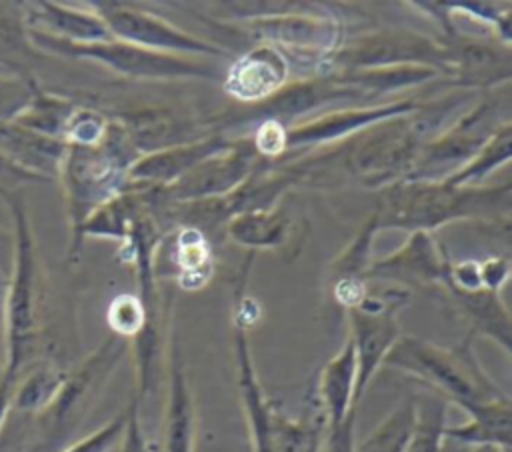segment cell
<instances>
[{
  "instance_id": "obj_1",
  "label": "cell",
  "mask_w": 512,
  "mask_h": 452,
  "mask_svg": "<svg viewBox=\"0 0 512 452\" xmlns=\"http://www.w3.org/2000/svg\"><path fill=\"white\" fill-rule=\"evenodd\" d=\"M378 198V228L408 232H434L456 220H480L510 228L512 186L480 184L450 186L442 180H398L384 188Z\"/></svg>"
},
{
  "instance_id": "obj_2",
  "label": "cell",
  "mask_w": 512,
  "mask_h": 452,
  "mask_svg": "<svg viewBox=\"0 0 512 452\" xmlns=\"http://www.w3.org/2000/svg\"><path fill=\"white\" fill-rule=\"evenodd\" d=\"M232 350L252 452H320L326 422L316 398L300 418H290L268 398L254 368L246 318L238 310L232 320Z\"/></svg>"
},
{
  "instance_id": "obj_3",
  "label": "cell",
  "mask_w": 512,
  "mask_h": 452,
  "mask_svg": "<svg viewBox=\"0 0 512 452\" xmlns=\"http://www.w3.org/2000/svg\"><path fill=\"white\" fill-rule=\"evenodd\" d=\"M382 366L414 378L430 388L432 394L458 408L508 396L482 368L468 334L450 348L402 334Z\"/></svg>"
},
{
  "instance_id": "obj_4",
  "label": "cell",
  "mask_w": 512,
  "mask_h": 452,
  "mask_svg": "<svg viewBox=\"0 0 512 452\" xmlns=\"http://www.w3.org/2000/svg\"><path fill=\"white\" fill-rule=\"evenodd\" d=\"M138 158L130 132L112 120L100 142L66 144L56 178L64 190L72 232L96 208L130 190L128 172Z\"/></svg>"
},
{
  "instance_id": "obj_5",
  "label": "cell",
  "mask_w": 512,
  "mask_h": 452,
  "mask_svg": "<svg viewBox=\"0 0 512 452\" xmlns=\"http://www.w3.org/2000/svg\"><path fill=\"white\" fill-rule=\"evenodd\" d=\"M128 340L110 334L78 366L68 368L52 402L34 414L38 452H60L98 402L106 382L128 350Z\"/></svg>"
},
{
  "instance_id": "obj_6",
  "label": "cell",
  "mask_w": 512,
  "mask_h": 452,
  "mask_svg": "<svg viewBox=\"0 0 512 452\" xmlns=\"http://www.w3.org/2000/svg\"><path fill=\"white\" fill-rule=\"evenodd\" d=\"M26 40L32 50L50 52L66 58L98 62L116 74L140 80H176V78H216V64L198 56H180L146 50L142 46L108 38L98 42H70L32 28H26Z\"/></svg>"
},
{
  "instance_id": "obj_7",
  "label": "cell",
  "mask_w": 512,
  "mask_h": 452,
  "mask_svg": "<svg viewBox=\"0 0 512 452\" xmlns=\"http://www.w3.org/2000/svg\"><path fill=\"white\" fill-rule=\"evenodd\" d=\"M322 66V74H342L390 66H430L450 74V54L442 38H430L414 30L382 28L342 42Z\"/></svg>"
},
{
  "instance_id": "obj_8",
  "label": "cell",
  "mask_w": 512,
  "mask_h": 452,
  "mask_svg": "<svg viewBox=\"0 0 512 452\" xmlns=\"http://www.w3.org/2000/svg\"><path fill=\"white\" fill-rule=\"evenodd\" d=\"M508 120L504 100L486 96L472 102L420 150L406 180H444L468 162Z\"/></svg>"
},
{
  "instance_id": "obj_9",
  "label": "cell",
  "mask_w": 512,
  "mask_h": 452,
  "mask_svg": "<svg viewBox=\"0 0 512 452\" xmlns=\"http://www.w3.org/2000/svg\"><path fill=\"white\" fill-rule=\"evenodd\" d=\"M410 290L388 288L382 294H364L354 306L346 308L348 338L356 354V390L354 404L358 406L366 388L396 340L402 336L398 312L406 306Z\"/></svg>"
},
{
  "instance_id": "obj_10",
  "label": "cell",
  "mask_w": 512,
  "mask_h": 452,
  "mask_svg": "<svg viewBox=\"0 0 512 452\" xmlns=\"http://www.w3.org/2000/svg\"><path fill=\"white\" fill-rule=\"evenodd\" d=\"M92 10L102 18L112 38L142 46L146 50L180 56H224L226 48L198 38L166 18L124 2H92Z\"/></svg>"
},
{
  "instance_id": "obj_11",
  "label": "cell",
  "mask_w": 512,
  "mask_h": 452,
  "mask_svg": "<svg viewBox=\"0 0 512 452\" xmlns=\"http://www.w3.org/2000/svg\"><path fill=\"white\" fill-rule=\"evenodd\" d=\"M264 162L268 160L256 152L250 138L232 140L224 152L200 162L172 184L152 192L156 196L170 198L174 204L218 198L238 188Z\"/></svg>"
},
{
  "instance_id": "obj_12",
  "label": "cell",
  "mask_w": 512,
  "mask_h": 452,
  "mask_svg": "<svg viewBox=\"0 0 512 452\" xmlns=\"http://www.w3.org/2000/svg\"><path fill=\"white\" fill-rule=\"evenodd\" d=\"M252 34L260 36L262 44L318 58L320 64L338 50L344 42L342 24L332 16L304 14V12H282L256 16L242 22Z\"/></svg>"
},
{
  "instance_id": "obj_13",
  "label": "cell",
  "mask_w": 512,
  "mask_h": 452,
  "mask_svg": "<svg viewBox=\"0 0 512 452\" xmlns=\"http://www.w3.org/2000/svg\"><path fill=\"white\" fill-rule=\"evenodd\" d=\"M420 106L418 100H394L386 104L338 108L320 116H314L306 122L288 126L286 130V150L294 148H314L326 146L332 142H342L378 122L406 116Z\"/></svg>"
},
{
  "instance_id": "obj_14",
  "label": "cell",
  "mask_w": 512,
  "mask_h": 452,
  "mask_svg": "<svg viewBox=\"0 0 512 452\" xmlns=\"http://www.w3.org/2000/svg\"><path fill=\"white\" fill-rule=\"evenodd\" d=\"M450 262L446 248L432 232H410L398 250L370 264L366 280H394L402 286L440 288Z\"/></svg>"
},
{
  "instance_id": "obj_15",
  "label": "cell",
  "mask_w": 512,
  "mask_h": 452,
  "mask_svg": "<svg viewBox=\"0 0 512 452\" xmlns=\"http://www.w3.org/2000/svg\"><path fill=\"white\" fill-rule=\"evenodd\" d=\"M442 40L450 54V74H456L464 88L508 86L512 70L510 44L458 30L448 32Z\"/></svg>"
},
{
  "instance_id": "obj_16",
  "label": "cell",
  "mask_w": 512,
  "mask_h": 452,
  "mask_svg": "<svg viewBox=\"0 0 512 452\" xmlns=\"http://www.w3.org/2000/svg\"><path fill=\"white\" fill-rule=\"evenodd\" d=\"M288 76L290 64L284 52L260 44L230 64L222 84L230 98L254 106L274 96L288 82Z\"/></svg>"
},
{
  "instance_id": "obj_17",
  "label": "cell",
  "mask_w": 512,
  "mask_h": 452,
  "mask_svg": "<svg viewBox=\"0 0 512 452\" xmlns=\"http://www.w3.org/2000/svg\"><path fill=\"white\" fill-rule=\"evenodd\" d=\"M230 144L232 140L224 138L222 134H212L208 138H200L194 142L144 152L128 172L130 188H164L180 176H184L186 172H190L192 168H196L200 162L224 152Z\"/></svg>"
},
{
  "instance_id": "obj_18",
  "label": "cell",
  "mask_w": 512,
  "mask_h": 452,
  "mask_svg": "<svg viewBox=\"0 0 512 452\" xmlns=\"http://www.w3.org/2000/svg\"><path fill=\"white\" fill-rule=\"evenodd\" d=\"M364 94L340 84L330 74L286 82L274 96L260 102L252 118L258 114L262 120H276L288 128V120L302 118L330 102H344V100H362Z\"/></svg>"
},
{
  "instance_id": "obj_19",
  "label": "cell",
  "mask_w": 512,
  "mask_h": 452,
  "mask_svg": "<svg viewBox=\"0 0 512 452\" xmlns=\"http://www.w3.org/2000/svg\"><path fill=\"white\" fill-rule=\"evenodd\" d=\"M166 366L168 386L162 420V452H196V400L176 344H170Z\"/></svg>"
},
{
  "instance_id": "obj_20",
  "label": "cell",
  "mask_w": 512,
  "mask_h": 452,
  "mask_svg": "<svg viewBox=\"0 0 512 452\" xmlns=\"http://www.w3.org/2000/svg\"><path fill=\"white\" fill-rule=\"evenodd\" d=\"M448 298V306L468 326V336H484L498 344L504 354H510L512 344V322L510 312L500 298V292L486 288L480 290H456L442 288Z\"/></svg>"
},
{
  "instance_id": "obj_21",
  "label": "cell",
  "mask_w": 512,
  "mask_h": 452,
  "mask_svg": "<svg viewBox=\"0 0 512 452\" xmlns=\"http://www.w3.org/2000/svg\"><path fill=\"white\" fill-rule=\"evenodd\" d=\"M356 390V354L350 338L344 340L338 354H334L320 370L316 382V404L324 416L326 428L342 424L352 412Z\"/></svg>"
},
{
  "instance_id": "obj_22",
  "label": "cell",
  "mask_w": 512,
  "mask_h": 452,
  "mask_svg": "<svg viewBox=\"0 0 512 452\" xmlns=\"http://www.w3.org/2000/svg\"><path fill=\"white\" fill-rule=\"evenodd\" d=\"M66 142L32 132L12 120L0 122V154L16 166L30 170L46 180H54Z\"/></svg>"
},
{
  "instance_id": "obj_23",
  "label": "cell",
  "mask_w": 512,
  "mask_h": 452,
  "mask_svg": "<svg viewBox=\"0 0 512 452\" xmlns=\"http://www.w3.org/2000/svg\"><path fill=\"white\" fill-rule=\"evenodd\" d=\"M26 28L70 40V42H98L112 38L102 18L92 10L62 6L56 2H36L24 8Z\"/></svg>"
},
{
  "instance_id": "obj_24",
  "label": "cell",
  "mask_w": 512,
  "mask_h": 452,
  "mask_svg": "<svg viewBox=\"0 0 512 452\" xmlns=\"http://www.w3.org/2000/svg\"><path fill=\"white\" fill-rule=\"evenodd\" d=\"M298 224L288 208L272 206L260 210H246L226 222V234L240 246L286 250L294 244Z\"/></svg>"
},
{
  "instance_id": "obj_25",
  "label": "cell",
  "mask_w": 512,
  "mask_h": 452,
  "mask_svg": "<svg viewBox=\"0 0 512 452\" xmlns=\"http://www.w3.org/2000/svg\"><path fill=\"white\" fill-rule=\"evenodd\" d=\"M466 412L468 420L464 424L446 426L444 436L462 446H482L494 444L502 448H510L512 444V400L510 396L466 404L460 408Z\"/></svg>"
},
{
  "instance_id": "obj_26",
  "label": "cell",
  "mask_w": 512,
  "mask_h": 452,
  "mask_svg": "<svg viewBox=\"0 0 512 452\" xmlns=\"http://www.w3.org/2000/svg\"><path fill=\"white\" fill-rule=\"evenodd\" d=\"M66 372L68 368H62L54 360H44L30 366L14 386L10 398V412L30 416L42 412L60 390Z\"/></svg>"
},
{
  "instance_id": "obj_27",
  "label": "cell",
  "mask_w": 512,
  "mask_h": 452,
  "mask_svg": "<svg viewBox=\"0 0 512 452\" xmlns=\"http://www.w3.org/2000/svg\"><path fill=\"white\" fill-rule=\"evenodd\" d=\"M440 72L430 66H390V68H374V70H358V72H342L330 74L340 84L350 86L364 96L388 94L410 86L426 84L434 80Z\"/></svg>"
},
{
  "instance_id": "obj_28",
  "label": "cell",
  "mask_w": 512,
  "mask_h": 452,
  "mask_svg": "<svg viewBox=\"0 0 512 452\" xmlns=\"http://www.w3.org/2000/svg\"><path fill=\"white\" fill-rule=\"evenodd\" d=\"M78 104L66 96H58L44 88H38L30 104L12 120L32 132L58 138L64 142L66 128L76 112Z\"/></svg>"
},
{
  "instance_id": "obj_29",
  "label": "cell",
  "mask_w": 512,
  "mask_h": 452,
  "mask_svg": "<svg viewBox=\"0 0 512 452\" xmlns=\"http://www.w3.org/2000/svg\"><path fill=\"white\" fill-rule=\"evenodd\" d=\"M512 158V122H504L492 138L458 170L446 176L442 182L450 186H480L496 168L508 164Z\"/></svg>"
},
{
  "instance_id": "obj_30",
  "label": "cell",
  "mask_w": 512,
  "mask_h": 452,
  "mask_svg": "<svg viewBox=\"0 0 512 452\" xmlns=\"http://www.w3.org/2000/svg\"><path fill=\"white\" fill-rule=\"evenodd\" d=\"M416 424V396L398 402L366 438L356 442V452H404Z\"/></svg>"
},
{
  "instance_id": "obj_31",
  "label": "cell",
  "mask_w": 512,
  "mask_h": 452,
  "mask_svg": "<svg viewBox=\"0 0 512 452\" xmlns=\"http://www.w3.org/2000/svg\"><path fill=\"white\" fill-rule=\"evenodd\" d=\"M448 402L436 394L416 396V424L404 452H442Z\"/></svg>"
},
{
  "instance_id": "obj_32",
  "label": "cell",
  "mask_w": 512,
  "mask_h": 452,
  "mask_svg": "<svg viewBox=\"0 0 512 452\" xmlns=\"http://www.w3.org/2000/svg\"><path fill=\"white\" fill-rule=\"evenodd\" d=\"M176 264L180 268V284L186 280L190 288L202 286L210 276V250L202 230L194 226H184L176 238Z\"/></svg>"
},
{
  "instance_id": "obj_33",
  "label": "cell",
  "mask_w": 512,
  "mask_h": 452,
  "mask_svg": "<svg viewBox=\"0 0 512 452\" xmlns=\"http://www.w3.org/2000/svg\"><path fill=\"white\" fill-rule=\"evenodd\" d=\"M38 82L18 70H0V122L14 120L38 92Z\"/></svg>"
},
{
  "instance_id": "obj_34",
  "label": "cell",
  "mask_w": 512,
  "mask_h": 452,
  "mask_svg": "<svg viewBox=\"0 0 512 452\" xmlns=\"http://www.w3.org/2000/svg\"><path fill=\"white\" fill-rule=\"evenodd\" d=\"M106 322L114 336L130 344L146 326V310L136 294H120L110 302Z\"/></svg>"
},
{
  "instance_id": "obj_35",
  "label": "cell",
  "mask_w": 512,
  "mask_h": 452,
  "mask_svg": "<svg viewBox=\"0 0 512 452\" xmlns=\"http://www.w3.org/2000/svg\"><path fill=\"white\" fill-rule=\"evenodd\" d=\"M128 420V408L116 414L112 420L102 424L98 430L66 444L60 452H110L114 446L120 444Z\"/></svg>"
},
{
  "instance_id": "obj_36",
  "label": "cell",
  "mask_w": 512,
  "mask_h": 452,
  "mask_svg": "<svg viewBox=\"0 0 512 452\" xmlns=\"http://www.w3.org/2000/svg\"><path fill=\"white\" fill-rule=\"evenodd\" d=\"M16 46H28L24 10L14 4H0V48L16 50Z\"/></svg>"
},
{
  "instance_id": "obj_37",
  "label": "cell",
  "mask_w": 512,
  "mask_h": 452,
  "mask_svg": "<svg viewBox=\"0 0 512 452\" xmlns=\"http://www.w3.org/2000/svg\"><path fill=\"white\" fill-rule=\"evenodd\" d=\"M320 452H356V412L342 424L324 430Z\"/></svg>"
},
{
  "instance_id": "obj_38",
  "label": "cell",
  "mask_w": 512,
  "mask_h": 452,
  "mask_svg": "<svg viewBox=\"0 0 512 452\" xmlns=\"http://www.w3.org/2000/svg\"><path fill=\"white\" fill-rule=\"evenodd\" d=\"M128 420L124 434L120 438V452H152L150 444L146 440L144 428H142V418H140V402L132 400L128 406Z\"/></svg>"
},
{
  "instance_id": "obj_39",
  "label": "cell",
  "mask_w": 512,
  "mask_h": 452,
  "mask_svg": "<svg viewBox=\"0 0 512 452\" xmlns=\"http://www.w3.org/2000/svg\"><path fill=\"white\" fill-rule=\"evenodd\" d=\"M36 182H48V180L30 170L16 166L4 154H0V198L20 192L24 184H36Z\"/></svg>"
},
{
  "instance_id": "obj_40",
  "label": "cell",
  "mask_w": 512,
  "mask_h": 452,
  "mask_svg": "<svg viewBox=\"0 0 512 452\" xmlns=\"http://www.w3.org/2000/svg\"><path fill=\"white\" fill-rule=\"evenodd\" d=\"M510 276V262L502 256H492L488 260L480 262V278L482 286L492 292H500V288L506 284Z\"/></svg>"
},
{
  "instance_id": "obj_41",
  "label": "cell",
  "mask_w": 512,
  "mask_h": 452,
  "mask_svg": "<svg viewBox=\"0 0 512 452\" xmlns=\"http://www.w3.org/2000/svg\"><path fill=\"white\" fill-rule=\"evenodd\" d=\"M12 250H14V238L0 226V266L6 270V262H12ZM8 272V270H6Z\"/></svg>"
},
{
  "instance_id": "obj_42",
  "label": "cell",
  "mask_w": 512,
  "mask_h": 452,
  "mask_svg": "<svg viewBox=\"0 0 512 452\" xmlns=\"http://www.w3.org/2000/svg\"><path fill=\"white\" fill-rule=\"evenodd\" d=\"M466 452H510V448L494 446V444H482V446H470Z\"/></svg>"
},
{
  "instance_id": "obj_43",
  "label": "cell",
  "mask_w": 512,
  "mask_h": 452,
  "mask_svg": "<svg viewBox=\"0 0 512 452\" xmlns=\"http://www.w3.org/2000/svg\"><path fill=\"white\" fill-rule=\"evenodd\" d=\"M466 450H468V446H462V444L452 442V440L446 438V444H444V450H442V452H466Z\"/></svg>"
},
{
  "instance_id": "obj_44",
  "label": "cell",
  "mask_w": 512,
  "mask_h": 452,
  "mask_svg": "<svg viewBox=\"0 0 512 452\" xmlns=\"http://www.w3.org/2000/svg\"><path fill=\"white\" fill-rule=\"evenodd\" d=\"M6 288H8V272L0 266V298H4Z\"/></svg>"
}]
</instances>
